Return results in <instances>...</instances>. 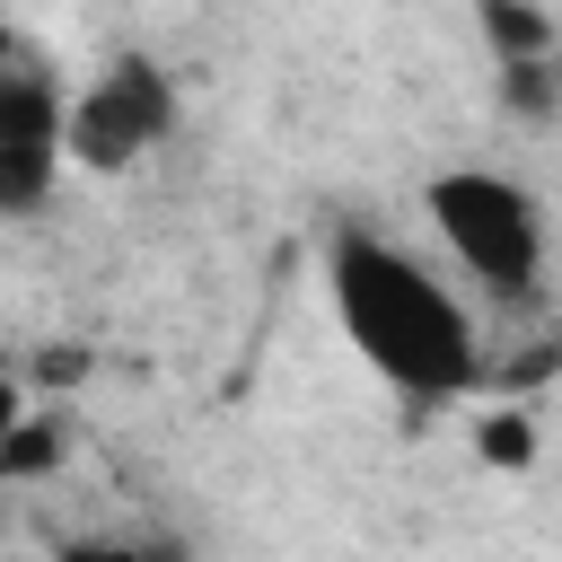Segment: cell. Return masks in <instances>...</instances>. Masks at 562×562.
I'll return each instance as SVG.
<instances>
[{
    "label": "cell",
    "instance_id": "2",
    "mask_svg": "<svg viewBox=\"0 0 562 562\" xmlns=\"http://www.w3.org/2000/svg\"><path fill=\"white\" fill-rule=\"evenodd\" d=\"M422 211L439 228V246L457 255V272L492 299V307H544V202L501 176V167H439L422 184Z\"/></svg>",
    "mask_w": 562,
    "mask_h": 562
},
{
    "label": "cell",
    "instance_id": "7",
    "mask_svg": "<svg viewBox=\"0 0 562 562\" xmlns=\"http://www.w3.org/2000/svg\"><path fill=\"white\" fill-rule=\"evenodd\" d=\"M474 457H483V465H509V474L536 465V422H527V413H483V422H474Z\"/></svg>",
    "mask_w": 562,
    "mask_h": 562
},
{
    "label": "cell",
    "instance_id": "5",
    "mask_svg": "<svg viewBox=\"0 0 562 562\" xmlns=\"http://www.w3.org/2000/svg\"><path fill=\"white\" fill-rule=\"evenodd\" d=\"M483 44H492V70L553 61L562 53V18L553 9H527V0H483Z\"/></svg>",
    "mask_w": 562,
    "mask_h": 562
},
{
    "label": "cell",
    "instance_id": "8",
    "mask_svg": "<svg viewBox=\"0 0 562 562\" xmlns=\"http://www.w3.org/2000/svg\"><path fill=\"white\" fill-rule=\"evenodd\" d=\"M18 422H26V386L0 369V474H9V439H18Z\"/></svg>",
    "mask_w": 562,
    "mask_h": 562
},
{
    "label": "cell",
    "instance_id": "1",
    "mask_svg": "<svg viewBox=\"0 0 562 562\" xmlns=\"http://www.w3.org/2000/svg\"><path fill=\"white\" fill-rule=\"evenodd\" d=\"M325 290H334V316H342L351 351L404 404H448V395H474L483 386L474 307L422 255H404L395 237H378L360 220L325 228Z\"/></svg>",
    "mask_w": 562,
    "mask_h": 562
},
{
    "label": "cell",
    "instance_id": "3",
    "mask_svg": "<svg viewBox=\"0 0 562 562\" xmlns=\"http://www.w3.org/2000/svg\"><path fill=\"white\" fill-rule=\"evenodd\" d=\"M176 70L149 61V53H114L105 70H88V88L61 105V167H88V176H123L140 167L158 140H176Z\"/></svg>",
    "mask_w": 562,
    "mask_h": 562
},
{
    "label": "cell",
    "instance_id": "9",
    "mask_svg": "<svg viewBox=\"0 0 562 562\" xmlns=\"http://www.w3.org/2000/svg\"><path fill=\"white\" fill-rule=\"evenodd\" d=\"M53 562H140V553H132V544H105V536H70Z\"/></svg>",
    "mask_w": 562,
    "mask_h": 562
},
{
    "label": "cell",
    "instance_id": "4",
    "mask_svg": "<svg viewBox=\"0 0 562 562\" xmlns=\"http://www.w3.org/2000/svg\"><path fill=\"white\" fill-rule=\"evenodd\" d=\"M61 105H70V88H61L53 53L0 18V220L44 211V193L61 176Z\"/></svg>",
    "mask_w": 562,
    "mask_h": 562
},
{
    "label": "cell",
    "instance_id": "6",
    "mask_svg": "<svg viewBox=\"0 0 562 562\" xmlns=\"http://www.w3.org/2000/svg\"><path fill=\"white\" fill-rule=\"evenodd\" d=\"M501 97H509V114L553 123V114H562V70H553V61H518V70H501Z\"/></svg>",
    "mask_w": 562,
    "mask_h": 562
}]
</instances>
